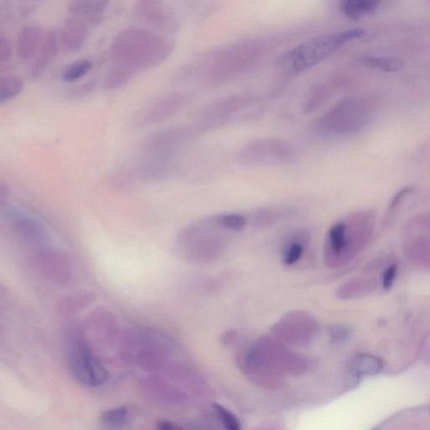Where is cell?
Listing matches in <instances>:
<instances>
[{
  "instance_id": "7",
  "label": "cell",
  "mask_w": 430,
  "mask_h": 430,
  "mask_svg": "<svg viewBox=\"0 0 430 430\" xmlns=\"http://www.w3.org/2000/svg\"><path fill=\"white\" fill-rule=\"evenodd\" d=\"M297 159L296 148L279 138L253 140L244 145L237 154V161L248 167L286 166L292 164Z\"/></svg>"
},
{
  "instance_id": "24",
  "label": "cell",
  "mask_w": 430,
  "mask_h": 430,
  "mask_svg": "<svg viewBox=\"0 0 430 430\" xmlns=\"http://www.w3.org/2000/svg\"><path fill=\"white\" fill-rule=\"evenodd\" d=\"M135 73L127 68L115 64L108 72L104 80L106 90H115L126 85L134 78Z\"/></svg>"
},
{
  "instance_id": "28",
  "label": "cell",
  "mask_w": 430,
  "mask_h": 430,
  "mask_svg": "<svg viewBox=\"0 0 430 430\" xmlns=\"http://www.w3.org/2000/svg\"><path fill=\"white\" fill-rule=\"evenodd\" d=\"M215 221L228 232H239L246 226L247 219L243 215L235 213H224L214 216Z\"/></svg>"
},
{
  "instance_id": "22",
  "label": "cell",
  "mask_w": 430,
  "mask_h": 430,
  "mask_svg": "<svg viewBox=\"0 0 430 430\" xmlns=\"http://www.w3.org/2000/svg\"><path fill=\"white\" fill-rule=\"evenodd\" d=\"M294 213L293 209L286 207L261 209L254 214L252 221L256 227L265 228L292 216Z\"/></svg>"
},
{
  "instance_id": "18",
  "label": "cell",
  "mask_w": 430,
  "mask_h": 430,
  "mask_svg": "<svg viewBox=\"0 0 430 430\" xmlns=\"http://www.w3.org/2000/svg\"><path fill=\"white\" fill-rule=\"evenodd\" d=\"M310 242V236L306 231H298L285 240L281 253L284 266H293L301 260Z\"/></svg>"
},
{
  "instance_id": "15",
  "label": "cell",
  "mask_w": 430,
  "mask_h": 430,
  "mask_svg": "<svg viewBox=\"0 0 430 430\" xmlns=\"http://www.w3.org/2000/svg\"><path fill=\"white\" fill-rule=\"evenodd\" d=\"M59 34L54 30L46 32L43 41L31 68V76L40 78L57 58L59 51Z\"/></svg>"
},
{
  "instance_id": "4",
  "label": "cell",
  "mask_w": 430,
  "mask_h": 430,
  "mask_svg": "<svg viewBox=\"0 0 430 430\" xmlns=\"http://www.w3.org/2000/svg\"><path fill=\"white\" fill-rule=\"evenodd\" d=\"M372 226L371 219L365 214L350 215L332 226L325 245L326 266L335 269L350 263L367 241Z\"/></svg>"
},
{
  "instance_id": "20",
  "label": "cell",
  "mask_w": 430,
  "mask_h": 430,
  "mask_svg": "<svg viewBox=\"0 0 430 430\" xmlns=\"http://www.w3.org/2000/svg\"><path fill=\"white\" fill-rule=\"evenodd\" d=\"M380 4L377 0H345L340 3V11L350 20L358 21L375 12Z\"/></svg>"
},
{
  "instance_id": "11",
  "label": "cell",
  "mask_w": 430,
  "mask_h": 430,
  "mask_svg": "<svg viewBox=\"0 0 430 430\" xmlns=\"http://www.w3.org/2000/svg\"><path fill=\"white\" fill-rule=\"evenodd\" d=\"M197 132L194 125L176 126L157 130L144 140L142 152L146 157H172L177 149Z\"/></svg>"
},
{
  "instance_id": "3",
  "label": "cell",
  "mask_w": 430,
  "mask_h": 430,
  "mask_svg": "<svg viewBox=\"0 0 430 430\" xmlns=\"http://www.w3.org/2000/svg\"><path fill=\"white\" fill-rule=\"evenodd\" d=\"M366 34L367 31L363 29H350L313 37L285 51L278 60V67L286 74L302 73L324 62L350 42L361 39Z\"/></svg>"
},
{
  "instance_id": "9",
  "label": "cell",
  "mask_w": 430,
  "mask_h": 430,
  "mask_svg": "<svg viewBox=\"0 0 430 430\" xmlns=\"http://www.w3.org/2000/svg\"><path fill=\"white\" fill-rule=\"evenodd\" d=\"M361 107L357 100H345L332 107L315 125V132L321 138L332 139L347 135L361 125Z\"/></svg>"
},
{
  "instance_id": "16",
  "label": "cell",
  "mask_w": 430,
  "mask_h": 430,
  "mask_svg": "<svg viewBox=\"0 0 430 430\" xmlns=\"http://www.w3.org/2000/svg\"><path fill=\"white\" fill-rule=\"evenodd\" d=\"M108 6L109 2L103 0H78L68 4V12L71 16L81 19L88 25L97 26L104 19Z\"/></svg>"
},
{
  "instance_id": "14",
  "label": "cell",
  "mask_w": 430,
  "mask_h": 430,
  "mask_svg": "<svg viewBox=\"0 0 430 430\" xmlns=\"http://www.w3.org/2000/svg\"><path fill=\"white\" fill-rule=\"evenodd\" d=\"M90 34V25L86 21L73 16L65 21L59 33L60 44L63 48L73 53L80 50Z\"/></svg>"
},
{
  "instance_id": "6",
  "label": "cell",
  "mask_w": 430,
  "mask_h": 430,
  "mask_svg": "<svg viewBox=\"0 0 430 430\" xmlns=\"http://www.w3.org/2000/svg\"><path fill=\"white\" fill-rule=\"evenodd\" d=\"M4 216L28 256L59 244L51 227L38 215L19 205H1Z\"/></svg>"
},
{
  "instance_id": "17",
  "label": "cell",
  "mask_w": 430,
  "mask_h": 430,
  "mask_svg": "<svg viewBox=\"0 0 430 430\" xmlns=\"http://www.w3.org/2000/svg\"><path fill=\"white\" fill-rule=\"evenodd\" d=\"M45 33L39 26H27L17 36L16 51L19 58L28 61L36 57L43 41Z\"/></svg>"
},
{
  "instance_id": "21",
  "label": "cell",
  "mask_w": 430,
  "mask_h": 430,
  "mask_svg": "<svg viewBox=\"0 0 430 430\" xmlns=\"http://www.w3.org/2000/svg\"><path fill=\"white\" fill-rule=\"evenodd\" d=\"M357 62L364 67L382 73H396L404 67V61L399 58L385 56H362Z\"/></svg>"
},
{
  "instance_id": "30",
  "label": "cell",
  "mask_w": 430,
  "mask_h": 430,
  "mask_svg": "<svg viewBox=\"0 0 430 430\" xmlns=\"http://www.w3.org/2000/svg\"><path fill=\"white\" fill-rule=\"evenodd\" d=\"M352 334V329L345 325H332L329 329L330 340L331 343L335 345L345 343L350 338Z\"/></svg>"
},
{
  "instance_id": "5",
  "label": "cell",
  "mask_w": 430,
  "mask_h": 430,
  "mask_svg": "<svg viewBox=\"0 0 430 430\" xmlns=\"http://www.w3.org/2000/svg\"><path fill=\"white\" fill-rule=\"evenodd\" d=\"M228 232L219 226L214 217L187 226L177 238L179 253L193 263H208L221 257L228 246Z\"/></svg>"
},
{
  "instance_id": "2",
  "label": "cell",
  "mask_w": 430,
  "mask_h": 430,
  "mask_svg": "<svg viewBox=\"0 0 430 430\" xmlns=\"http://www.w3.org/2000/svg\"><path fill=\"white\" fill-rule=\"evenodd\" d=\"M174 51V42L167 37L145 28L130 27L116 36L110 56L115 64L137 73L166 62Z\"/></svg>"
},
{
  "instance_id": "32",
  "label": "cell",
  "mask_w": 430,
  "mask_h": 430,
  "mask_svg": "<svg viewBox=\"0 0 430 430\" xmlns=\"http://www.w3.org/2000/svg\"><path fill=\"white\" fill-rule=\"evenodd\" d=\"M397 273V266L392 265L385 271L382 277V286L385 289H389L394 283Z\"/></svg>"
},
{
  "instance_id": "12",
  "label": "cell",
  "mask_w": 430,
  "mask_h": 430,
  "mask_svg": "<svg viewBox=\"0 0 430 430\" xmlns=\"http://www.w3.org/2000/svg\"><path fill=\"white\" fill-rule=\"evenodd\" d=\"M189 102V97L184 93H167L135 115L132 120L133 127L142 129L147 126L162 123L179 113Z\"/></svg>"
},
{
  "instance_id": "31",
  "label": "cell",
  "mask_w": 430,
  "mask_h": 430,
  "mask_svg": "<svg viewBox=\"0 0 430 430\" xmlns=\"http://www.w3.org/2000/svg\"><path fill=\"white\" fill-rule=\"evenodd\" d=\"M13 53V46L11 39L8 36L2 35L0 37V63H7L11 59Z\"/></svg>"
},
{
  "instance_id": "25",
  "label": "cell",
  "mask_w": 430,
  "mask_h": 430,
  "mask_svg": "<svg viewBox=\"0 0 430 430\" xmlns=\"http://www.w3.org/2000/svg\"><path fill=\"white\" fill-rule=\"evenodd\" d=\"M128 416L125 407L108 409L100 416L101 426L105 430H120L127 422Z\"/></svg>"
},
{
  "instance_id": "13",
  "label": "cell",
  "mask_w": 430,
  "mask_h": 430,
  "mask_svg": "<svg viewBox=\"0 0 430 430\" xmlns=\"http://www.w3.org/2000/svg\"><path fill=\"white\" fill-rule=\"evenodd\" d=\"M135 14L139 20L158 29L175 31L179 26L174 13L157 0L138 1L135 4Z\"/></svg>"
},
{
  "instance_id": "23",
  "label": "cell",
  "mask_w": 430,
  "mask_h": 430,
  "mask_svg": "<svg viewBox=\"0 0 430 430\" xmlns=\"http://www.w3.org/2000/svg\"><path fill=\"white\" fill-rule=\"evenodd\" d=\"M373 290V283L367 279H352L341 285L337 290V296L340 299H354L363 297Z\"/></svg>"
},
{
  "instance_id": "19",
  "label": "cell",
  "mask_w": 430,
  "mask_h": 430,
  "mask_svg": "<svg viewBox=\"0 0 430 430\" xmlns=\"http://www.w3.org/2000/svg\"><path fill=\"white\" fill-rule=\"evenodd\" d=\"M383 369L382 360L371 354H359L350 363V371L354 376H375Z\"/></svg>"
},
{
  "instance_id": "29",
  "label": "cell",
  "mask_w": 430,
  "mask_h": 430,
  "mask_svg": "<svg viewBox=\"0 0 430 430\" xmlns=\"http://www.w3.org/2000/svg\"><path fill=\"white\" fill-rule=\"evenodd\" d=\"M214 409L219 419L221 420L223 426L226 430H241V424L236 416L230 410L219 404H214Z\"/></svg>"
},
{
  "instance_id": "1",
  "label": "cell",
  "mask_w": 430,
  "mask_h": 430,
  "mask_svg": "<svg viewBox=\"0 0 430 430\" xmlns=\"http://www.w3.org/2000/svg\"><path fill=\"white\" fill-rule=\"evenodd\" d=\"M268 48V44L261 40L236 42L196 60L180 76L194 78L207 85L231 81L253 67Z\"/></svg>"
},
{
  "instance_id": "34",
  "label": "cell",
  "mask_w": 430,
  "mask_h": 430,
  "mask_svg": "<svg viewBox=\"0 0 430 430\" xmlns=\"http://www.w3.org/2000/svg\"><path fill=\"white\" fill-rule=\"evenodd\" d=\"M156 430H182V429L174 423L162 421L157 424Z\"/></svg>"
},
{
  "instance_id": "10",
  "label": "cell",
  "mask_w": 430,
  "mask_h": 430,
  "mask_svg": "<svg viewBox=\"0 0 430 430\" xmlns=\"http://www.w3.org/2000/svg\"><path fill=\"white\" fill-rule=\"evenodd\" d=\"M320 325L306 311L288 313L275 322L272 332L276 339L296 347L310 345L319 334Z\"/></svg>"
},
{
  "instance_id": "26",
  "label": "cell",
  "mask_w": 430,
  "mask_h": 430,
  "mask_svg": "<svg viewBox=\"0 0 430 430\" xmlns=\"http://www.w3.org/2000/svg\"><path fill=\"white\" fill-rule=\"evenodd\" d=\"M24 88V83L20 77L14 74L2 75L0 78V102L14 99L20 95Z\"/></svg>"
},
{
  "instance_id": "33",
  "label": "cell",
  "mask_w": 430,
  "mask_h": 430,
  "mask_svg": "<svg viewBox=\"0 0 430 430\" xmlns=\"http://www.w3.org/2000/svg\"><path fill=\"white\" fill-rule=\"evenodd\" d=\"M95 80H90L85 83H83V85L79 87H76L75 90L71 93V95L73 98H82L83 96H85L90 93L93 88L95 87Z\"/></svg>"
},
{
  "instance_id": "27",
  "label": "cell",
  "mask_w": 430,
  "mask_h": 430,
  "mask_svg": "<svg viewBox=\"0 0 430 430\" xmlns=\"http://www.w3.org/2000/svg\"><path fill=\"white\" fill-rule=\"evenodd\" d=\"M90 60L82 59L73 63L63 70L62 79L65 83H74L85 77L93 68Z\"/></svg>"
},
{
  "instance_id": "8",
  "label": "cell",
  "mask_w": 430,
  "mask_h": 430,
  "mask_svg": "<svg viewBox=\"0 0 430 430\" xmlns=\"http://www.w3.org/2000/svg\"><path fill=\"white\" fill-rule=\"evenodd\" d=\"M68 362L75 379L84 386L100 387L109 378V372L82 335L75 336L70 341Z\"/></svg>"
}]
</instances>
